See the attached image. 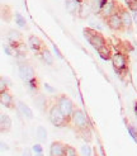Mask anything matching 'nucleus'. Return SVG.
I'll use <instances>...</instances> for the list:
<instances>
[{
	"mask_svg": "<svg viewBox=\"0 0 137 156\" xmlns=\"http://www.w3.org/2000/svg\"><path fill=\"white\" fill-rule=\"evenodd\" d=\"M122 6H123V5H122V4L118 2V0H108V2H107V3L102 6V9H100V12H99L98 15L104 20V19H107L108 17H111V15L119 13V10H121Z\"/></svg>",
	"mask_w": 137,
	"mask_h": 156,
	"instance_id": "20e7f679",
	"label": "nucleus"
},
{
	"mask_svg": "<svg viewBox=\"0 0 137 156\" xmlns=\"http://www.w3.org/2000/svg\"><path fill=\"white\" fill-rule=\"evenodd\" d=\"M127 129H128V133L131 135V137L135 140V142L137 144V129L135 128V126H131V124H127Z\"/></svg>",
	"mask_w": 137,
	"mask_h": 156,
	"instance_id": "bb28decb",
	"label": "nucleus"
},
{
	"mask_svg": "<svg viewBox=\"0 0 137 156\" xmlns=\"http://www.w3.org/2000/svg\"><path fill=\"white\" fill-rule=\"evenodd\" d=\"M0 102H2V105L3 107H6L8 109H14L15 108L14 99H13L12 94L8 90L0 93Z\"/></svg>",
	"mask_w": 137,
	"mask_h": 156,
	"instance_id": "4468645a",
	"label": "nucleus"
},
{
	"mask_svg": "<svg viewBox=\"0 0 137 156\" xmlns=\"http://www.w3.org/2000/svg\"><path fill=\"white\" fill-rule=\"evenodd\" d=\"M27 87L32 93H40V80L37 77H34V79L27 83Z\"/></svg>",
	"mask_w": 137,
	"mask_h": 156,
	"instance_id": "5701e85b",
	"label": "nucleus"
},
{
	"mask_svg": "<svg viewBox=\"0 0 137 156\" xmlns=\"http://www.w3.org/2000/svg\"><path fill=\"white\" fill-rule=\"evenodd\" d=\"M36 137H37L38 141L46 142L47 141V129H46L43 126H38L36 129Z\"/></svg>",
	"mask_w": 137,
	"mask_h": 156,
	"instance_id": "aec40b11",
	"label": "nucleus"
},
{
	"mask_svg": "<svg viewBox=\"0 0 137 156\" xmlns=\"http://www.w3.org/2000/svg\"><path fill=\"white\" fill-rule=\"evenodd\" d=\"M12 128V119L8 114H2L0 115V131L2 132H8Z\"/></svg>",
	"mask_w": 137,
	"mask_h": 156,
	"instance_id": "dca6fc26",
	"label": "nucleus"
},
{
	"mask_svg": "<svg viewBox=\"0 0 137 156\" xmlns=\"http://www.w3.org/2000/svg\"><path fill=\"white\" fill-rule=\"evenodd\" d=\"M9 79H5L4 76H2V79H0V93L3 91H6L8 90V85H9Z\"/></svg>",
	"mask_w": 137,
	"mask_h": 156,
	"instance_id": "a878e982",
	"label": "nucleus"
},
{
	"mask_svg": "<svg viewBox=\"0 0 137 156\" xmlns=\"http://www.w3.org/2000/svg\"><path fill=\"white\" fill-rule=\"evenodd\" d=\"M32 151L33 150H30V149H28V147H27V149H24V150L22 151V156H33Z\"/></svg>",
	"mask_w": 137,
	"mask_h": 156,
	"instance_id": "72a5a7b5",
	"label": "nucleus"
},
{
	"mask_svg": "<svg viewBox=\"0 0 137 156\" xmlns=\"http://www.w3.org/2000/svg\"><path fill=\"white\" fill-rule=\"evenodd\" d=\"M65 149H66V145H64L60 141H55L50 146V155L51 156H64Z\"/></svg>",
	"mask_w": 137,
	"mask_h": 156,
	"instance_id": "ddd939ff",
	"label": "nucleus"
},
{
	"mask_svg": "<svg viewBox=\"0 0 137 156\" xmlns=\"http://www.w3.org/2000/svg\"><path fill=\"white\" fill-rule=\"evenodd\" d=\"M12 17H13V13H12V9L10 6L8 5H3L2 6V19L3 22H10L12 20Z\"/></svg>",
	"mask_w": 137,
	"mask_h": 156,
	"instance_id": "412c9836",
	"label": "nucleus"
},
{
	"mask_svg": "<svg viewBox=\"0 0 137 156\" xmlns=\"http://www.w3.org/2000/svg\"><path fill=\"white\" fill-rule=\"evenodd\" d=\"M98 55L100 56L103 60L105 61H108V60H112V56H113V53H112V47L107 43L105 46H103V47L100 50H98Z\"/></svg>",
	"mask_w": 137,
	"mask_h": 156,
	"instance_id": "6ab92c4d",
	"label": "nucleus"
},
{
	"mask_svg": "<svg viewBox=\"0 0 137 156\" xmlns=\"http://www.w3.org/2000/svg\"><path fill=\"white\" fill-rule=\"evenodd\" d=\"M127 8L129 9V12H137V0H133L132 3H129L128 5H127Z\"/></svg>",
	"mask_w": 137,
	"mask_h": 156,
	"instance_id": "c85d7f7f",
	"label": "nucleus"
},
{
	"mask_svg": "<svg viewBox=\"0 0 137 156\" xmlns=\"http://www.w3.org/2000/svg\"><path fill=\"white\" fill-rule=\"evenodd\" d=\"M17 111L18 113H20L22 115H24L26 118L28 119H33V113L32 111H30V108L26 104V103H23V102H17Z\"/></svg>",
	"mask_w": 137,
	"mask_h": 156,
	"instance_id": "2eb2a0df",
	"label": "nucleus"
},
{
	"mask_svg": "<svg viewBox=\"0 0 137 156\" xmlns=\"http://www.w3.org/2000/svg\"><path fill=\"white\" fill-rule=\"evenodd\" d=\"M34 104L40 111H46V109H47V105H48L47 98H46L43 94H37V97H34Z\"/></svg>",
	"mask_w": 137,
	"mask_h": 156,
	"instance_id": "a211bd4d",
	"label": "nucleus"
},
{
	"mask_svg": "<svg viewBox=\"0 0 137 156\" xmlns=\"http://www.w3.org/2000/svg\"><path fill=\"white\" fill-rule=\"evenodd\" d=\"M89 43L93 46V47L98 51V50H100L103 46H105L107 43V40H105V37L102 34V32H99V30H97V32L94 33V36L91 37V40L89 41Z\"/></svg>",
	"mask_w": 137,
	"mask_h": 156,
	"instance_id": "9b49d317",
	"label": "nucleus"
},
{
	"mask_svg": "<svg viewBox=\"0 0 137 156\" xmlns=\"http://www.w3.org/2000/svg\"><path fill=\"white\" fill-rule=\"evenodd\" d=\"M53 51H55V53H56V56L60 58V60H62L64 58V56H62V53H61L60 52V50H58V47H57V46L56 44H53Z\"/></svg>",
	"mask_w": 137,
	"mask_h": 156,
	"instance_id": "473e14b6",
	"label": "nucleus"
},
{
	"mask_svg": "<svg viewBox=\"0 0 137 156\" xmlns=\"http://www.w3.org/2000/svg\"><path fill=\"white\" fill-rule=\"evenodd\" d=\"M28 44H29V47L32 48L33 51L40 52V53L46 48L44 42L41 40L40 37H37V36H34V34H30V36L28 37Z\"/></svg>",
	"mask_w": 137,
	"mask_h": 156,
	"instance_id": "1a4fd4ad",
	"label": "nucleus"
},
{
	"mask_svg": "<svg viewBox=\"0 0 137 156\" xmlns=\"http://www.w3.org/2000/svg\"><path fill=\"white\" fill-rule=\"evenodd\" d=\"M0 145H2V151H6L8 149H9V147H8V145H5V142H4V141L0 142Z\"/></svg>",
	"mask_w": 137,
	"mask_h": 156,
	"instance_id": "f704fd0d",
	"label": "nucleus"
},
{
	"mask_svg": "<svg viewBox=\"0 0 137 156\" xmlns=\"http://www.w3.org/2000/svg\"><path fill=\"white\" fill-rule=\"evenodd\" d=\"M129 9L126 6H122L121 8V10H119V15H121V18H122V22H123V26H125V29H126V32L128 33H131L132 30H133V18H132V14L128 12Z\"/></svg>",
	"mask_w": 137,
	"mask_h": 156,
	"instance_id": "6e6552de",
	"label": "nucleus"
},
{
	"mask_svg": "<svg viewBox=\"0 0 137 156\" xmlns=\"http://www.w3.org/2000/svg\"><path fill=\"white\" fill-rule=\"evenodd\" d=\"M93 13V6H91V2L86 0L79 6V12H78V18L79 19H88L90 17V14Z\"/></svg>",
	"mask_w": 137,
	"mask_h": 156,
	"instance_id": "9d476101",
	"label": "nucleus"
},
{
	"mask_svg": "<svg viewBox=\"0 0 137 156\" xmlns=\"http://www.w3.org/2000/svg\"><path fill=\"white\" fill-rule=\"evenodd\" d=\"M64 156H78V152L74 149L72 146L70 145H66V149H65V155Z\"/></svg>",
	"mask_w": 137,
	"mask_h": 156,
	"instance_id": "cd10ccee",
	"label": "nucleus"
},
{
	"mask_svg": "<svg viewBox=\"0 0 137 156\" xmlns=\"http://www.w3.org/2000/svg\"><path fill=\"white\" fill-rule=\"evenodd\" d=\"M112 66L114 69V71L117 73L121 77H123L125 74L128 71V57L127 55H125L122 51H117L113 53L112 56Z\"/></svg>",
	"mask_w": 137,
	"mask_h": 156,
	"instance_id": "7ed1b4c3",
	"label": "nucleus"
},
{
	"mask_svg": "<svg viewBox=\"0 0 137 156\" xmlns=\"http://www.w3.org/2000/svg\"><path fill=\"white\" fill-rule=\"evenodd\" d=\"M32 150H33L34 154H37V152H43V149H42V146H41L40 144H34V145L32 146Z\"/></svg>",
	"mask_w": 137,
	"mask_h": 156,
	"instance_id": "c756f323",
	"label": "nucleus"
},
{
	"mask_svg": "<svg viewBox=\"0 0 137 156\" xmlns=\"http://www.w3.org/2000/svg\"><path fill=\"white\" fill-rule=\"evenodd\" d=\"M135 113H136V117H137V102L135 103Z\"/></svg>",
	"mask_w": 137,
	"mask_h": 156,
	"instance_id": "e433bc0d",
	"label": "nucleus"
},
{
	"mask_svg": "<svg viewBox=\"0 0 137 156\" xmlns=\"http://www.w3.org/2000/svg\"><path fill=\"white\" fill-rule=\"evenodd\" d=\"M81 154L83 156H93V149L89 144H85L81 146Z\"/></svg>",
	"mask_w": 137,
	"mask_h": 156,
	"instance_id": "393cba45",
	"label": "nucleus"
},
{
	"mask_svg": "<svg viewBox=\"0 0 137 156\" xmlns=\"http://www.w3.org/2000/svg\"><path fill=\"white\" fill-rule=\"evenodd\" d=\"M33 156H43V152H37V154H34Z\"/></svg>",
	"mask_w": 137,
	"mask_h": 156,
	"instance_id": "c9c22d12",
	"label": "nucleus"
},
{
	"mask_svg": "<svg viewBox=\"0 0 137 156\" xmlns=\"http://www.w3.org/2000/svg\"><path fill=\"white\" fill-rule=\"evenodd\" d=\"M90 27H91V28H94L95 30H99V32H102V29H103V27L99 24V23H93V22L90 23Z\"/></svg>",
	"mask_w": 137,
	"mask_h": 156,
	"instance_id": "2f4dec72",
	"label": "nucleus"
},
{
	"mask_svg": "<svg viewBox=\"0 0 137 156\" xmlns=\"http://www.w3.org/2000/svg\"><path fill=\"white\" fill-rule=\"evenodd\" d=\"M70 127L76 132V135H81L83 132L91 129L90 122H89L88 117L83 109L75 108V111L70 118Z\"/></svg>",
	"mask_w": 137,
	"mask_h": 156,
	"instance_id": "f257e3e1",
	"label": "nucleus"
},
{
	"mask_svg": "<svg viewBox=\"0 0 137 156\" xmlns=\"http://www.w3.org/2000/svg\"><path fill=\"white\" fill-rule=\"evenodd\" d=\"M56 104L58 105V108L62 111V113L68 117V118H71V115L75 111V105L72 103V100L68 98L67 95H58V98L56 99Z\"/></svg>",
	"mask_w": 137,
	"mask_h": 156,
	"instance_id": "39448f33",
	"label": "nucleus"
},
{
	"mask_svg": "<svg viewBox=\"0 0 137 156\" xmlns=\"http://www.w3.org/2000/svg\"><path fill=\"white\" fill-rule=\"evenodd\" d=\"M133 2V0H125V3H126V5H128L129 3H132Z\"/></svg>",
	"mask_w": 137,
	"mask_h": 156,
	"instance_id": "4c0bfd02",
	"label": "nucleus"
},
{
	"mask_svg": "<svg viewBox=\"0 0 137 156\" xmlns=\"http://www.w3.org/2000/svg\"><path fill=\"white\" fill-rule=\"evenodd\" d=\"M18 71H19L20 79L24 81L26 84L36 77L34 69H33L32 65L29 64V62H24V61H23V62H19V65H18Z\"/></svg>",
	"mask_w": 137,
	"mask_h": 156,
	"instance_id": "423d86ee",
	"label": "nucleus"
},
{
	"mask_svg": "<svg viewBox=\"0 0 137 156\" xmlns=\"http://www.w3.org/2000/svg\"><path fill=\"white\" fill-rule=\"evenodd\" d=\"M133 126H135V128H136V129H137V121H136V122H135V124H133Z\"/></svg>",
	"mask_w": 137,
	"mask_h": 156,
	"instance_id": "58836bf2",
	"label": "nucleus"
},
{
	"mask_svg": "<svg viewBox=\"0 0 137 156\" xmlns=\"http://www.w3.org/2000/svg\"><path fill=\"white\" fill-rule=\"evenodd\" d=\"M41 57H42V60H43L44 64H47L48 66H52V65H53V57H52L51 52L47 50V47H46V48L41 52Z\"/></svg>",
	"mask_w": 137,
	"mask_h": 156,
	"instance_id": "4be33fe9",
	"label": "nucleus"
},
{
	"mask_svg": "<svg viewBox=\"0 0 137 156\" xmlns=\"http://www.w3.org/2000/svg\"><path fill=\"white\" fill-rule=\"evenodd\" d=\"M48 119L55 127L70 126V118L62 113L57 104H52V107L48 109Z\"/></svg>",
	"mask_w": 137,
	"mask_h": 156,
	"instance_id": "f03ea898",
	"label": "nucleus"
},
{
	"mask_svg": "<svg viewBox=\"0 0 137 156\" xmlns=\"http://www.w3.org/2000/svg\"><path fill=\"white\" fill-rule=\"evenodd\" d=\"M65 6H66V10L68 12V14L78 15L80 4L76 2V0H65Z\"/></svg>",
	"mask_w": 137,
	"mask_h": 156,
	"instance_id": "f3484780",
	"label": "nucleus"
},
{
	"mask_svg": "<svg viewBox=\"0 0 137 156\" xmlns=\"http://www.w3.org/2000/svg\"><path fill=\"white\" fill-rule=\"evenodd\" d=\"M43 88H44L46 90H47L48 93H52V94H53V93H56V89L53 88V87H51V85H50V84H47V83H44V84H43Z\"/></svg>",
	"mask_w": 137,
	"mask_h": 156,
	"instance_id": "7c9ffc66",
	"label": "nucleus"
},
{
	"mask_svg": "<svg viewBox=\"0 0 137 156\" xmlns=\"http://www.w3.org/2000/svg\"><path fill=\"white\" fill-rule=\"evenodd\" d=\"M8 41H9V44L13 46L14 50L15 47L23 42V34L22 32H19V30L17 29H10L9 32H8Z\"/></svg>",
	"mask_w": 137,
	"mask_h": 156,
	"instance_id": "f8f14e48",
	"label": "nucleus"
},
{
	"mask_svg": "<svg viewBox=\"0 0 137 156\" xmlns=\"http://www.w3.org/2000/svg\"><path fill=\"white\" fill-rule=\"evenodd\" d=\"M104 22H105V26L108 27L109 29L114 30V32H126L123 22H122V18H121L119 13L111 15V17L104 19Z\"/></svg>",
	"mask_w": 137,
	"mask_h": 156,
	"instance_id": "0eeeda50",
	"label": "nucleus"
},
{
	"mask_svg": "<svg viewBox=\"0 0 137 156\" xmlns=\"http://www.w3.org/2000/svg\"><path fill=\"white\" fill-rule=\"evenodd\" d=\"M14 18H15V23H17L18 27H20V28H27V20H26V18L23 17L20 13H15V14H14Z\"/></svg>",
	"mask_w": 137,
	"mask_h": 156,
	"instance_id": "b1692460",
	"label": "nucleus"
}]
</instances>
